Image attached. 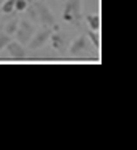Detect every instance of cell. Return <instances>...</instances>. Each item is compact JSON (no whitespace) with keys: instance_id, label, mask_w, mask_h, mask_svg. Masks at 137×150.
I'll list each match as a JSON object with an SVG mask.
<instances>
[{"instance_id":"6da1fadb","label":"cell","mask_w":137,"mask_h":150,"mask_svg":"<svg viewBox=\"0 0 137 150\" xmlns=\"http://www.w3.org/2000/svg\"><path fill=\"white\" fill-rule=\"evenodd\" d=\"M82 18V0H66L63 8V21L71 26H81Z\"/></svg>"},{"instance_id":"7a4b0ae2","label":"cell","mask_w":137,"mask_h":150,"mask_svg":"<svg viewBox=\"0 0 137 150\" xmlns=\"http://www.w3.org/2000/svg\"><path fill=\"white\" fill-rule=\"evenodd\" d=\"M32 5L36 7L37 16H39V23L42 24V26H49V28H52V29H55V31L60 29L55 15L52 13V10L44 4L42 0H32Z\"/></svg>"},{"instance_id":"3957f363","label":"cell","mask_w":137,"mask_h":150,"mask_svg":"<svg viewBox=\"0 0 137 150\" xmlns=\"http://www.w3.org/2000/svg\"><path fill=\"white\" fill-rule=\"evenodd\" d=\"M34 33H36V26H34L32 21L29 20H20V24H18V29L15 33V37L20 44L26 45L29 44V40L32 39Z\"/></svg>"},{"instance_id":"277c9868","label":"cell","mask_w":137,"mask_h":150,"mask_svg":"<svg viewBox=\"0 0 137 150\" xmlns=\"http://www.w3.org/2000/svg\"><path fill=\"white\" fill-rule=\"evenodd\" d=\"M55 29H52V28H49V26H42L39 31L36 29V33H34V36H32V39L29 40V49L31 50H37V49H40V47H44L47 42H49V39H50V36H52V33Z\"/></svg>"},{"instance_id":"5b68a950","label":"cell","mask_w":137,"mask_h":150,"mask_svg":"<svg viewBox=\"0 0 137 150\" xmlns=\"http://www.w3.org/2000/svg\"><path fill=\"white\" fill-rule=\"evenodd\" d=\"M90 40L85 34L79 36L78 39H74L69 44V55L71 57H79V55H85V53L90 50Z\"/></svg>"},{"instance_id":"8992f818","label":"cell","mask_w":137,"mask_h":150,"mask_svg":"<svg viewBox=\"0 0 137 150\" xmlns=\"http://www.w3.org/2000/svg\"><path fill=\"white\" fill-rule=\"evenodd\" d=\"M49 40H50V44H52V49H53V50H56V52H60V53H65V52H66V49L69 47L68 36H66V34H63L60 29L53 31Z\"/></svg>"},{"instance_id":"52a82bcc","label":"cell","mask_w":137,"mask_h":150,"mask_svg":"<svg viewBox=\"0 0 137 150\" xmlns=\"http://www.w3.org/2000/svg\"><path fill=\"white\" fill-rule=\"evenodd\" d=\"M5 49H7L8 55H10L13 60H18V62H23V60L28 57L26 49H24L23 44H20L18 40H13V39H11L10 42L7 44V47H5Z\"/></svg>"},{"instance_id":"ba28073f","label":"cell","mask_w":137,"mask_h":150,"mask_svg":"<svg viewBox=\"0 0 137 150\" xmlns=\"http://www.w3.org/2000/svg\"><path fill=\"white\" fill-rule=\"evenodd\" d=\"M85 23H87L89 29L92 31H100V15H87L85 16Z\"/></svg>"},{"instance_id":"9c48e42d","label":"cell","mask_w":137,"mask_h":150,"mask_svg":"<svg viewBox=\"0 0 137 150\" xmlns=\"http://www.w3.org/2000/svg\"><path fill=\"white\" fill-rule=\"evenodd\" d=\"M20 20H21V18L13 16V18H11V20L7 23V24H5L4 31L8 34V36H15V33H16V29H18V24H20Z\"/></svg>"},{"instance_id":"30bf717a","label":"cell","mask_w":137,"mask_h":150,"mask_svg":"<svg viewBox=\"0 0 137 150\" xmlns=\"http://www.w3.org/2000/svg\"><path fill=\"white\" fill-rule=\"evenodd\" d=\"M85 36L89 37V40H90V44L95 47V49H100V33L98 31H92V29H89L87 33H85Z\"/></svg>"},{"instance_id":"8fae6325","label":"cell","mask_w":137,"mask_h":150,"mask_svg":"<svg viewBox=\"0 0 137 150\" xmlns=\"http://www.w3.org/2000/svg\"><path fill=\"white\" fill-rule=\"evenodd\" d=\"M15 2L16 0H4V4L0 7V11L4 15H11L15 11Z\"/></svg>"},{"instance_id":"7c38bea8","label":"cell","mask_w":137,"mask_h":150,"mask_svg":"<svg viewBox=\"0 0 137 150\" xmlns=\"http://www.w3.org/2000/svg\"><path fill=\"white\" fill-rule=\"evenodd\" d=\"M29 4H31V0H16V2H15V11L23 13V11H26V8Z\"/></svg>"},{"instance_id":"4fadbf2b","label":"cell","mask_w":137,"mask_h":150,"mask_svg":"<svg viewBox=\"0 0 137 150\" xmlns=\"http://www.w3.org/2000/svg\"><path fill=\"white\" fill-rule=\"evenodd\" d=\"M11 40V36H8L4 29H0V52L7 47V44Z\"/></svg>"}]
</instances>
